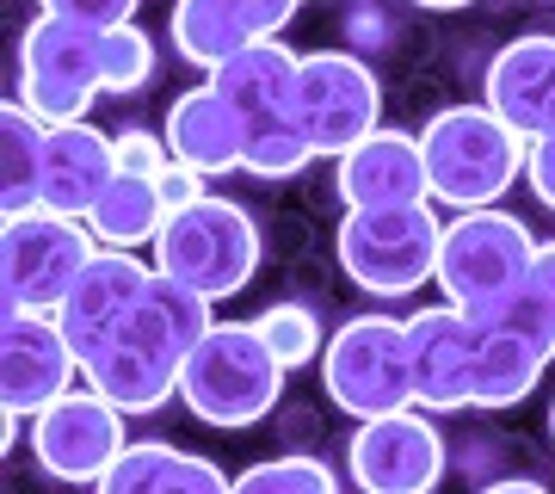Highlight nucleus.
<instances>
[{
	"label": "nucleus",
	"mask_w": 555,
	"mask_h": 494,
	"mask_svg": "<svg viewBox=\"0 0 555 494\" xmlns=\"http://www.w3.org/2000/svg\"><path fill=\"white\" fill-rule=\"evenodd\" d=\"M210 328H217L210 296L185 291L179 278L155 273L142 303L130 309V321L80 358V383H93L124 415H149L167 395H179V371H185V358L198 353V340Z\"/></svg>",
	"instance_id": "nucleus-1"
},
{
	"label": "nucleus",
	"mask_w": 555,
	"mask_h": 494,
	"mask_svg": "<svg viewBox=\"0 0 555 494\" xmlns=\"http://www.w3.org/2000/svg\"><path fill=\"white\" fill-rule=\"evenodd\" d=\"M321 383L339 415L377 420L414 402V353H408V321L401 316H352L321 353Z\"/></svg>",
	"instance_id": "nucleus-7"
},
{
	"label": "nucleus",
	"mask_w": 555,
	"mask_h": 494,
	"mask_svg": "<svg viewBox=\"0 0 555 494\" xmlns=\"http://www.w3.org/2000/svg\"><path fill=\"white\" fill-rule=\"evenodd\" d=\"M414 7H426V13H451V7H469V0H414Z\"/></svg>",
	"instance_id": "nucleus-36"
},
{
	"label": "nucleus",
	"mask_w": 555,
	"mask_h": 494,
	"mask_svg": "<svg viewBox=\"0 0 555 494\" xmlns=\"http://www.w3.org/2000/svg\"><path fill=\"white\" fill-rule=\"evenodd\" d=\"M80 353L68 346L56 316H7L0 328V408L13 420L43 415L56 395L75 390Z\"/></svg>",
	"instance_id": "nucleus-14"
},
{
	"label": "nucleus",
	"mask_w": 555,
	"mask_h": 494,
	"mask_svg": "<svg viewBox=\"0 0 555 494\" xmlns=\"http://www.w3.org/2000/svg\"><path fill=\"white\" fill-rule=\"evenodd\" d=\"M550 353L525 334H506L494 321H481V358H476V402L469 408H518L543 383Z\"/></svg>",
	"instance_id": "nucleus-24"
},
{
	"label": "nucleus",
	"mask_w": 555,
	"mask_h": 494,
	"mask_svg": "<svg viewBox=\"0 0 555 494\" xmlns=\"http://www.w3.org/2000/svg\"><path fill=\"white\" fill-rule=\"evenodd\" d=\"M93 494H235V476H222L198 452H173L167 439H137Z\"/></svg>",
	"instance_id": "nucleus-22"
},
{
	"label": "nucleus",
	"mask_w": 555,
	"mask_h": 494,
	"mask_svg": "<svg viewBox=\"0 0 555 494\" xmlns=\"http://www.w3.org/2000/svg\"><path fill=\"white\" fill-rule=\"evenodd\" d=\"M525 179H531V192L555 211V137H537L531 142V155H525Z\"/></svg>",
	"instance_id": "nucleus-34"
},
{
	"label": "nucleus",
	"mask_w": 555,
	"mask_h": 494,
	"mask_svg": "<svg viewBox=\"0 0 555 494\" xmlns=\"http://www.w3.org/2000/svg\"><path fill=\"white\" fill-rule=\"evenodd\" d=\"M284 371L291 365L266 346V334H259L254 321H217L198 340V353L185 358V371H179V402L204 427L241 433V427H259L278 408Z\"/></svg>",
	"instance_id": "nucleus-3"
},
{
	"label": "nucleus",
	"mask_w": 555,
	"mask_h": 494,
	"mask_svg": "<svg viewBox=\"0 0 555 494\" xmlns=\"http://www.w3.org/2000/svg\"><path fill=\"white\" fill-rule=\"evenodd\" d=\"M149 75H155V43L137 25L105 31V93H137V87H149Z\"/></svg>",
	"instance_id": "nucleus-30"
},
{
	"label": "nucleus",
	"mask_w": 555,
	"mask_h": 494,
	"mask_svg": "<svg viewBox=\"0 0 555 494\" xmlns=\"http://www.w3.org/2000/svg\"><path fill=\"white\" fill-rule=\"evenodd\" d=\"M100 254V236L80 217L56 211H25L7 217L0 229V291H7V316H56L87 259Z\"/></svg>",
	"instance_id": "nucleus-8"
},
{
	"label": "nucleus",
	"mask_w": 555,
	"mask_h": 494,
	"mask_svg": "<svg viewBox=\"0 0 555 494\" xmlns=\"http://www.w3.org/2000/svg\"><path fill=\"white\" fill-rule=\"evenodd\" d=\"M124 408H112L93 383H75L68 395H56L43 415H31V457L50 482L68 489H100V476L118 464L137 439L124 433Z\"/></svg>",
	"instance_id": "nucleus-10"
},
{
	"label": "nucleus",
	"mask_w": 555,
	"mask_h": 494,
	"mask_svg": "<svg viewBox=\"0 0 555 494\" xmlns=\"http://www.w3.org/2000/svg\"><path fill=\"white\" fill-rule=\"evenodd\" d=\"M155 273L179 278L198 296H235L259 273V223L229 198H198L192 211H173L155 241Z\"/></svg>",
	"instance_id": "nucleus-5"
},
{
	"label": "nucleus",
	"mask_w": 555,
	"mask_h": 494,
	"mask_svg": "<svg viewBox=\"0 0 555 494\" xmlns=\"http://www.w3.org/2000/svg\"><path fill=\"white\" fill-rule=\"evenodd\" d=\"M481 494H550V489H543V482H518L513 476V482H488Z\"/></svg>",
	"instance_id": "nucleus-35"
},
{
	"label": "nucleus",
	"mask_w": 555,
	"mask_h": 494,
	"mask_svg": "<svg viewBox=\"0 0 555 494\" xmlns=\"http://www.w3.org/2000/svg\"><path fill=\"white\" fill-rule=\"evenodd\" d=\"M408 353H414V402L420 408H469L476 402L481 321L456 303H426L408 316Z\"/></svg>",
	"instance_id": "nucleus-13"
},
{
	"label": "nucleus",
	"mask_w": 555,
	"mask_h": 494,
	"mask_svg": "<svg viewBox=\"0 0 555 494\" xmlns=\"http://www.w3.org/2000/svg\"><path fill=\"white\" fill-rule=\"evenodd\" d=\"M550 439H555V402H550Z\"/></svg>",
	"instance_id": "nucleus-37"
},
{
	"label": "nucleus",
	"mask_w": 555,
	"mask_h": 494,
	"mask_svg": "<svg viewBox=\"0 0 555 494\" xmlns=\"http://www.w3.org/2000/svg\"><path fill=\"white\" fill-rule=\"evenodd\" d=\"M334 192L346 211H377V204H433V179L420 137L408 130H371V137L334 161Z\"/></svg>",
	"instance_id": "nucleus-18"
},
{
	"label": "nucleus",
	"mask_w": 555,
	"mask_h": 494,
	"mask_svg": "<svg viewBox=\"0 0 555 494\" xmlns=\"http://www.w3.org/2000/svg\"><path fill=\"white\" fill-rule=\"evenodd\" d=\"M235 494H339L334 470L321 457H272V464H254V470L235 476Z\"/></svg>",
	"instance_id": "nucleus-28"
},
{
	"label": "nucleus",
	"mask_w": 555,
	"mask_h": 494,
	"mask_svg": "<svg viewBox=\"0 0 555 494\" xmlns=\"http://www.w3.org/2000/svg\"><path fill=\"white\" fill-rule=\"evenodd\" d=\"M420 155H426V179H433L438 204L488 211L518 186L531 142L513 124H500L488 105H444L420 130Z\"/></svg>",
	"instance_id": "nucleus-2"
},
{
	"label": "nucleus",
	"mask_w": 555,
	"mask_h": 494,
	"mask_svg": "<svg viewBox=\"0 0 555 494\" xmlns=\"http://www.w3.org/2000/svg\"><path fill=\"white\" fill-rule=\"evenodd\" d=\"M309 161H315V149H309V137H302V124L284 118V124H266V130H247L241 174H254V179H291V174H302Z\"/></svg>",
	"instance_id": "nucleus-27"
},
{
	"label": "nucleus",
	"mask_w": 555,
	"mask_h": 494,
	"mask_svg": "<svg viewBox=\"0 0 555 494\" xmlns=\"http://www.w3.org/2000/svg\"><path fill=\"white\" fill-rule=\"evenodd\" d=\"M43 142H50V124L25 112L20 99H7L0 112V211L7 217H25L43 204Z\"/></svg>",
	"instance_id": "nucleus-25"
},
{
	"label": "nucleus",
	"mask_w": 555,
	"mask_h": 494,
	"mask_svg": "<svg viewBox=\"0 0 555 494\" xmlns=\"http://www.w3.org/2000/svg\"><path fill=\"white\" fill-rule=\"evenodd\" d=\"M118 174H142V179H160L167 167H173V149H167V137H155V130H142V124H130V130H118Z\"/></svg>",
	"instance_id": "nucleus-32"
},
{
	"label": "nucleus",
	"mask_w": 555,
	"mask_h": 494,
	"mask_svg": "<svg viewBox=\"0 0 555 494\" xmlns=\"http://www.w3.org/2000/svg\"><path fill=\"white\" fill-rule=\"evenodd\" d=\"M537 259V241L531 229L513 217V211H456V223L444 229V248H438V291L444 303L469 309L476 321H488L518 291V278L531 273Z\"/></svg>",
	"instance_id": "nucleus-6"
},
{
	"label": "nucleus",
	"mask_w": 555,
	"mask_h": 494,
	"mask_svg": "<svg viewBox=\"0 0 555 494\" xmlns=\"http://www.w3.org/2000/svg\"><path fill=\"white\" fill-rule=\"evenodd\" d=\"M297 68L302 56H291L278 38H266V43H247L222 68H210V87L247 118V130H266V124L297 118Z\"/></svg>",
	"instance_id": "nucleus-21"
},
{
	"label": "nucleus",
	"mask_w": 555,
	"mask_h": 494,
	"mask_svg": "<svg viewBox=\"0 0 555 494\" xmlns=\"http://www.w3.org/2000/svg\"><path fill=\"white\" fill-rule=\"evenodd\" d=\"M302 0H173V50L192 68H222L229 56H241L247 43H266L278 38L291 13H297Z\"/></svg>",
	"instance_id": "nucleus-15"
},
{
	"label": "nucleus",
	"mask_w": 555,
	"mask_h": 494,
	"mask_svg": "<svg viewBox=\"0 0 555 494\" xmlns=\"http://www.w3.org/2000/svg\"><path fill=\"white\" fill-rule=\"evenodd\" d=\"M118 179V142L93 130V124H50L43 142V204L56 217H80L105 198V186Z\"/></svg>",
	"instance_id": "nucleus-19"
},
{
	"label": "nucleus",
	"mask_w": 555,
	"mask_h": 494,
	"mask_svg": "<svg viewBox=\"0 0 555 494\" xmlns=\"http://www.w3.org/2000/svg\"><path fill=\"white\" fill-rule=\"evenodd\" d=\"M105 93V31L68 20H38L20 31V105L43 124H87V105Z\"/></svg>",
	"instance_id": "nucleus-9"
},
{
	"label": "nucleus",
	"mask_w": 555,
	"mask_h": 494,
	"mask_svg": "<svg viewBox=\"0 0 555 494\" xmlns=\"http://www.w3.org/2000/svg\"><path fill=\"white\" fill-rule=\"evenodd\" d=\"M167 198H160L155 179L142 174H118L105 186V198L87 211V229L100 236V248H124V254H137V248H155L160 229H167Z\"/></svg>",
	"instance_id": "nucleus-23"
},
{
	"label": "nucleus",
	"mask_w": 555,
	"mask_h": 494,
	"mask_svg": "<svg viewBox=\"0 0 555 494\" xmlns=\"http://www.w3.org/2000/svg\"><path fill=\"white\" fill-rule=\"evenodd\" d=\"M149 278H155L149 259L124 254V248H100V254L87 259V273L68 284V296L56 303V321H62V334H68V346L87 358L105 334H118L124 321H130V309L142 303V291H149Z\"/></svg>",
	"instance_id": "nucleus-16"
},
{
	"label": "nucleus",
	"mask_w": 555,
	"mask_h": 494,
	"mask_svg": "<svg viewBox=\"0 0 555 494\" xmlns=\"http://www.w3.org/2000/svg\"><path fill=\"white\" fill-rule=\"evenodd\" d=\"M481 105L500 124H513L525 142L555 137V38L531 31L494 50L488 75H481Z\"/></svg>",
	"instance_id": "nucleus-17"
},
{
	"label": "nucleus",
	"mask_w": 555,
	"mask_h": 494,
	"mask_svg": "<svg viewBox=\"0 0 555 494\" xmlns=\"http://www.w3.org/2000/svg\"><path fill=\"white\" fill-rule=\"evenodd\" d=\"M488 321H494V328H506V334L537 340V346L555 358V241H537L531 273L518 278V291L506 296Z\"/></svg>",
	"instance_id": "nucleus-26"
},
{
	"label": "nucleus",
	"mask_w": 555,
	"mask_h": 494,
	"mask_svg": "<svg viewBox=\"0 0 555 494\" xmlns=\"http://www.w3.org/2000/svg\"><path fill=\"white\" fill-rule=\"evenodd\" d=\"M160 137H167L179 167H192V174H204V179L241 174V155H247V118H241L210 80L167 105V130H160Z\"/></svg>",
	"instance_id": "nucleus-20"
},
{
	"label": "nucleus",
	"mask_w": 555,
	"mask_h": 494,
	"mask_svg": "<svg viewBox=\"0 0 555 494\" xmlns=\"http://www.w3.org/2000/svg\"><path fill=\"white\" fill-rule=\"evenodd\" d=\"M142 0H38V13L68 25H87V31H118V25H137Z\"/></svg>",
	"instance_id": "nucleus-31"
},
{
	"label": "nucleus",
	"mask_w": 555,
	"mask_h": 494,
	"mask_svg": "<svg viewBox=\"0 0 555 494\" xmlns=\"http://www.w3.org/2000/svg\"><path fill=\"white\" fill-rule=\"evenodd\" d=\"M346 470L358 494H433L444 482V439L420 408L358 420L352 445H346Z\"/></svg>",
	"instance_id": "nucleus-12"
},
{
	"label": "nucleus",
	"mask_w": 555,
	"mask_h": 494,
	"mask_svg": "<svg viewBox=\"0 0 555 494\" xmlns=\"http://www.w3.org/2000/svg\"><path fill=\"white\" fill-rule=\"evenodd\" d=\"M377 112H383V87L364 56H352V50H315V56H302L297 124L315 155L339 161L346 149H358L371 130H383Z\"/></svg>",
	"instance_id": "nucleus-11"
},
{
	"label": "nucleus",
	"mask_w": 555,
	"mask_h": 494,
	"mask_svg": "<svg viewBox=\"0 0 555 494\" xmlns=\"http://www.w3.org/2000/svg\"><path fill=\"white\" fill-rule=\"evenodd\" d=\"M254 328L266 334V346H272V353L284 358L291 371L327 353V346H321V321H315V309H309V303H272V309H266Z\"/></svg>",
	"instance_id": "nucleus-29"
},
{
	"label": "nucleus",
	"mask_w": 555,
	"mask_h": 494,
	"mask_svg": "<svg viewBox=\"0 0 555 494\" xmlns=\"http://www.w3.org/2000/svg\"><path fill=\"white\" fill-rule=\"evenodd\" d=\"M155 186H160V198H167V211H192L198 198H210V192H204V174H192V167H179V161H173V167H167V174L155 179Z\"/></svg>",
	"instance_id": "nucleus-33"
},
{
	"label": "nucleus",
	"mask_w": 555,
	"mask_h": 494,
	"mask_svg": "<svg viewBox=\"0 0 555 494\" xmlns=\"http://www.w3.org/2000/svg\"><path fill=\"white\" fill-rule=\"evenodd\" d=\"M444 223L433 204H377V211H346L334 236L339 273L371 296H408L438 278Z\"/></svg>",
	"instance_id": "nucleus-4"
}]
</instances>
